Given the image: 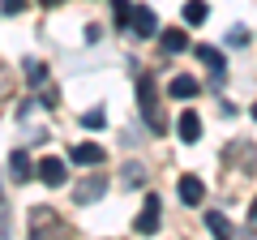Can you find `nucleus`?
<instances>
[{
    "mask_svg": "<svg viewBox=\"0 0 257 240\" xmlns=\"http://www.w3.org/2000/svg\"><path fill=\"white\" fill-rule=\"evenodd\" d=\"M138 107H142V116H146V125H150L155 133H163V129H167L163 111H159V90H155V73H138Z\"/></svg>",
    "mask_w": 257,
    "mask_h": 240,
    "instance_id": "f257e3e1",
    "label": "nucleus"
},
{
    "mask_svg": "<svg viewBox=\"0 0 257 240\" xmlns=\"http://www.w3.org/2000/svg\"><path fill=\"white\" fill-rule=\"evenodd\" d=\"M128 35H138V39H150L159 30V18H155V9H150V5H138V9L128 13Z\"/></svg>",
    "mask_w": 257,
    "mask_h": 240,
    "instance_id": "f03ea898",
    "label": "nucleus"
},
{
    "mask_svg": "<svg viewBox=\"0 0 257 240\" xmlns=\"http://www.w3.org/2000/svg\"><path fill=\"white\" fill-rule=\"evenodd\" d=\"M159 219H163V197H146V206L138 214V236H155Z\"/></svg>",
    "mask_w": 257,
    "mask_h": 240,
    "instance_id": "7ed1b4c3",
    "label": "nucleus"
},
{
    "mask_svg": "<svg viewBox=\"0 0 257 240\" xmlns=\"http://www.w3.org/2000/svg\"><path fill=\"white\" fill-rule=\"evenodd\" d=\"M202 197H206L202 180H197V176H180V202L184 206H202Z\"/></svg>",
    "mask_w": 257,
    "mask_h": 240,
    "instance_id": "20e7f679",
    "label": "nucleus"
},
{
    "mask_svg": "<svg viewBox=\"0 0 257 240\" xmlns=\"http://www.w3.org/2000/svg\"><path fill=\"white\" fill-rule=\"evenodd\" d=\"M39 180H43L47 189H60L64 185V163L60 159H43V163H39Z\"/></svg>",
    "mask_w": 257,
    "mask_h": 240,
    "instance_id": "39448f33",
    "label": "nucleus"
},
{
    "mask_svg": "<svg viewBox=\"0 0 257 240\" xmlns=\"http://www.w3.org/2000/svg\"><path fill=\"white\" fill-rule=\"evenodd\" d=\"M103 189H107V180H103V176H90V180H82V185L73 189V202H94V197H103Z\"/></svg>",
    "mask_w": 257,
    "mask_h": 240,
    "instance_id": "423d86ee",
    "label": "nucleus"
},
{
    "mask_svg": "<svg viewBox=\"0 0 257 240\" xmlns=\"http://www.w3.org/2000/svg\"><path fill=\"white\" fill-rule=\"evenodd\" d=\"M176 133H180L184 142H197V138H202V116H197V111H180V120H176Z\"/></svg>",
    "mask_w": 257,
    "mask_h": 240,
    "instance_id": "0eeeda50",
    "label": "nucleus"
},
{
    "mask_svg": "<svg viewBox=\"0 0 257 240\" xmlns=\"http://www.w3.org/2000/svg\"><path fill=\"white\" fill-rule=\"evenodd\" d=\"M9 176L18 180V185L30 180V155H26V150H13V155H9Z\"/></svg>",
    "mask_w": 257,
    "mask_h": 240,
    "instance_id": "6e6552de",
    "label": "nucleus"
},
{
    "mask_svg": "<svg viewBox=\"0 0 257 240\" xmlns=\"http://www.w3.org/2000/svg\"><path fill=\"white\" fill-rule=\"evenodd\" d=\"M69 159H73V163H103V146H94V142H82V146H73L69 150Z\"/></svg>",
    "mask_w": 257,
    "mask_h": 240,
    "instance_id": "1a4fd4ad",
    "label": "nucleus"
},
{
    "mask_svg": "<svg viewBox=\"0 0 257 240\" xmlns=\"http://www.w3.org/2000/svg\"><path fill=\"white\" fill-rule=\"evenodd\" d=\"M197 60H202V65L210 69L214 77H223V56H219V47H210V43H197Z\"/></svg>",
    "mask_w": 257,
    "mask_h": 240,
    "instance_id": "9d476101",
    "label": "nucleus"
},
{
    "mask_svg": "<svg viewBox=\"0 0 257 240\" xmlns=\"http://www.w3.org/2000/svg\"><path fill=\"white\" fill-rule=\"evenodd\" d=\"M172 99H193L197 94V77H189V73H180V77H172Z\"/></svg>",
    "mask_w": 257,
    "mask_h": 240,
    "instance_id": "9b49d317",
    "label": "nucleus"
},
{
    "mask_svg": "<svg viewBox=\"0 0 257 240\" xmlns=\"http://www.w3.org/2000/svg\"><path fill=\"white\" fill-rule=\"evenodd\" d=\"M30 231H35V236L39 231H60V219H56L52 210H35L30 214Z\"/></svg>",
    "mask_w": 257,
    "mask_h": 240,
    "instance_id": "f8f14e48",
    "label": "nucleus"
},
{
    "mask_svg": "<svg viewBox=\"0 0 257 240\" xmlns=\"http://www.w3.org/2000/svg\"><path fill=\"white\" fill-rule=\"evenodd\" d=\"M206 13H210V9H206V0H189V5H184V22H189V26H202Z\"/></svg>",
    "mask_w": 257,
    "mask_h": 240,
    "instance_id": "ddd939ff",
    "label": "nucleus"
},
{
    "mask_svg": "<svg viewBox=\"0 0 257 240\" xmlns=\"http://www.w3.org/2000/svg\"><path fill=\"white\" fill-rule=\"evenodd\" d=\"M184 47H189V35L184 30H167L163 35V52H184Z\"/></svg>",
    "mask_w": 257,
    "mask_h": 240,
    "instance_id": "4468645a",
    "label": "nucleus"
},
{
    "mask_svg": "<svg viewBox=\"0 0 257 240\" xmlns=\"http://www.w3.org/2000/svg\"><path fill=\"white\" fill-rule=\"evenodd\" d=\"M206 227H210V231H214V236H231V223H227V219H223V214H219V210H206Z\"/></svg>",
    "mask_w": 257,
    "mask_h": 240,
    "instance_id": "2eb2a0df",
    "label": "nucleus"
},
{
    "mask_svg": "<svg viewBox=\"0 0 257 240\" xmlns=\"http://www.w3.org/2000/svg\"><path fill=\"white\" fill-rule=\"evenodd\" d=\"M128 13H133V0H111V18H116L120 30L128 26Z\"/></svg>",
    "mask_w": 257,
    "mask_h": 240,
    "instance_id": "dca6fc26",
    "label": "nucleus"
},
{
    "mask_svg": "<svg viewBox=\"0 0 257 240\" xmlns=\"http://www.w3.org/2000/svg\"><path fill=\"white\" fill-rule=\"evenodd\" d=\"M26 77H30V86H43L47 82V65L43 60H26Z\"/></svg>",
    "mask_w": 257,
    "mask_h": 240,
    "instance_id": "f3484780",
    "label": "nucleus"
},
{
    "mask_svg": "<svg viewBox=\"0 0 257 240\" xmlns=\"http://www.w3.org/2000/svg\"><path fill=\"white\" fill-rule=\"evenodd\" d=\"M82 125H86V129H103V125H107V111H103V107H90V111L82 116Z\"/></svg>",
    "mask_w": 257,
    "mask_h": 240,
    "instance_id": "a211bd4d",
    "label": "nucleus"
},
{
    "mask_svg": "<svg viewBox=\"0 0 257 240\" xmlns=\"http://www.w3.org/2000/svg\"><path fill=\"white\" fill-rule=\"evenodd\" d=\"M142 180H146V167H138V163H128V167H124V185L133 189V185H142Z\"/></svg>",
    "mask_w": 257,
    "mask_h": 240,
    "instance_id": "6ab92c4d",
    "label": "nucleus"
},
{
    "mask_svg": "<svg viewBox=\"0 0 257 240\" xmlns=\"http://www.w3.org/2000/svg\"><path fill=\"white\" fill-rule=\"evenodd\" d=\"M227 43H231V47H248V26H231Z\"/></svg>",
    "mask_w": 257,
    "mask_h": 240,
    "instance_id": "aec40b11",
    "label": "nucleus"
},
{
    "mask_svg": "<svg viewBox=\"0 0 257 240\" xmlns=\"http://www.w3.org/2000/svg\"><path fill=\"white\" fill-rule=\"evenodd\" d=\"M22 9H26V0H0V13H9V18L22 13Z\"/></svg>",
    "mask_w": 257,
    "mask_h": 240,
    "instance_id": "412c9836",
    "label": "nucleus"
},
{
    "mask_svg": "<svg viewBox=\"0 0 257 240\" xmlns=\"http://www.w3.org/2000/svg\"><path fill=\"white\" fill-rule=\"evenodd\" d=\"M39 5H60V0H39Z\"/></svg>",
    "mask_w": 257,
    "mask_h": 240,
    "instance_id": "4be33fe9",
    "label": "nucleus"
}]
</instances>
